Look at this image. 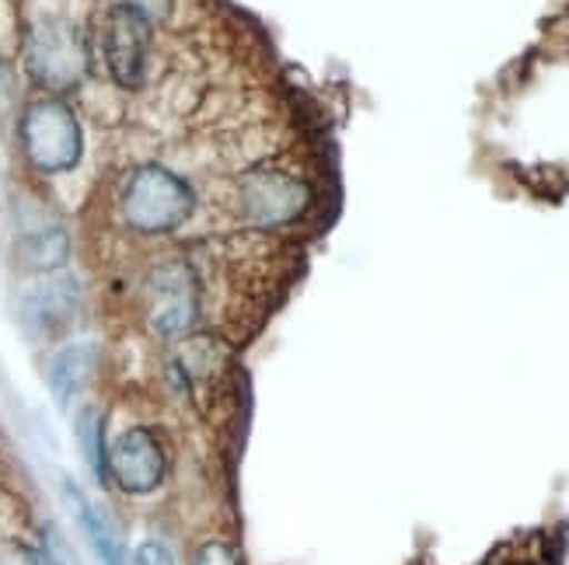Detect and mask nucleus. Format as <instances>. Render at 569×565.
Wrapping results in <instances>:
<instances>
[{
    "label": "nucleus",
    "mask_w": 569,
    "mask_h": 565,
    "mask_svg": "<svg viewBox=\"0 0 569 565\" xmlns=\"http://www.w3.org/2000/svg\"><path fill=\"white\" fill-rule=\"evenodd\" d=\"M196 195L189 182L161 164L137 168L122 189V224L137 234H171L192 216Z\"/></svg>",
    "instance_id": "1"
},
{
    "label": "nucleus",
    "mask_w": 569,
    "mask_h": 565,
    "mask_svg": "<svg viewBox=\"0 0 569 565\" xmlns=\"http://www.w3.org/2000/svg\"><path fill=\"white\" fill-rule=\"evenodd\" d=\"M81 122L57 98H39L21 115V151L42 175H60L81 161Z\"/></svg>",
    "instance_id": "2"
},
{
    "label": "nucleus",
    "mask_w": 569,
    "mask_h": 565,
    "mask_svg": "<svg viewBox=\"0 0 569 565\" xmlns=\"http://www.w3.org/2000/svg\"><path fill=\"white\" fill-rule=\"evenodd\" d=\"M238 195L241 216L252 228H287L301 220L311 203V189L290 171H249Z\"/></svg>",
    "instance_id": "3"
},
{
    "label": "nucleus",
    "mask_w": 569,
    "mask_h": 565,
    "mask_svg": "<svg viewBox=\"0 0 569 565\" xmlns=\"http://www.w3.org/2000/svg\"><path fill=\"white\" fill-rule=\"evenodd\" d=\"M151 14L133 4H116L106 14L102 29V53L112 81L119 88H140L147 78V57H151Z\"/></svg>",
    "instance_id": "4"
},
{
    "label": "nucleus",
    "mask_w": 569,
    "mask_h": 565,
    "mask_svg": "<svg viewBox=\"0 0 569 565\" xmlns=\"http://www.w3.org/2000/svg\"><path fill=\"white\" fill-rule=\"evenodd\" d=\"M88 49L70 21H42L29 39V70L49 91H67L81 81Z\"/></svg>",
    "instance_id": "5"
},
{
    "label": "nucleus",
    "mask_w": 569,
    "mask_h": 565,
    "mask_svg": "<svg viewBox=\"0 0 569 565\" xmlns=\"http://www.w3.org/2000/svg\"><path fill=\"white\" fill-rule=\"evenodd\" d=\"M151 325L176 339L186 335L200 317V276L186 259H168L151 273Z\"/></svg>",
    "instance_id": "6"
},
{
    "label": "nucleus",
    "mask_w": 569,
    "mask_h": 565,
    "mask_svg": "<svg viewBox=\"0 0 569 565\" xmlns=\"http://www.w3.org/2000/svg\"><path fill=\"white\" fill-rule=\"evenodd\" d=\"M109 475L119 482L122 493H130V496L154 493L164 478L161 440L147 426H133L127 433H119V440L109 447Z\"/></svg>",
    "instance_id": "7"
},
{
    "label": "nucleus",
    "mask_w": 569,
    "mask_h": 565,
    "mask_svg": "<svg viewBox=\"0 0 569 565\" xmlns=\"http://www.w3.org/2000/svg\"><path fill=\"white\" fill-rule=\"evenodd\" d=\"M60 488H63V500H67L70 513L78 517L81 531L88 534V542L94 545L98 558H102V565H127V555H122V542H119V534H116V527L109 524L106 513L98 509L70 478H67Z\"/></svg>",
    "instance_id": "8"
},
{
    "label": "nucleus",
    "mask_w": 569,
    "mask_h": 565,
    "mask_svg": "<svg viewBox=\"0 0 569 565\" xmlns=\"http://www.w3.org/2000/svg\"><path fill=\"white\" fill-rule=\"evenodd\" d=\"M94 371V346H67L53 366H49V387H53V398L60 408L70 405V398L91 381Z\"/></svg>",
    "instance_id": "9"
},
{
    "label": "nucleus",
    "mask_w": 569,
    "mask_h": 565,
    "mask_svg": "<svg viewBox=\"0 0 569 565\" xmlns=\"http://www.w3.org/2000/svg\"><path fill=\"white\" fill-rule=\"evenodd\" d=\"M67 252H70V241H67V231H60V228L39 231L21 241V262L29 269H39V273L60 269L67 262Z\"/></svg>",
    "instance_id": "10"
},
{
    "label": "nucleus",
    "mask_w": 569,
    "mask_h": 565,
    "mask_svg": "<svg viewBox=\"0 0 569 565\" xmlns=\"http://www.w3.org/2000/svg\"><path fill=\"white\" fill-rule=\"evenodd\" d=\"M78 440H81V451L88 468L94 472L98 482L109 478V451H106V426H102V412L94 405L81 408L78 415Z\"/></svg>",
    "instance_id": "11"
},
{
    "label": "nucleus",
    "mask_w": 569,
    "mask_h": 565,
    "mask_svg": "<svg viewBox=\"0 0 569 565\" xmlns=\"http://www.w3.org/2000/svg\"><path fill=\"white\" fill-rule=\"evenodd\" d=\"M42 555H46L49 565H84L78 558V552L70 548V542H67V537L57 527H46L42 531Z\"/></svg>",
    "instance_id": "12"
},
{
    "label": "nucleus",
    "mask_w": 569,
    "mask_h": 565,
    "mask_svg": "<svg viewBox=\"0 0 569 565\" xmlns=\"http://www.w3.org/2000/svg\"><path fill=\"white\" fill-rule=\"evenodd\" d=\"M196 565H241L238 552L224 542H210L200 548V555H196Z\"/></svg>",
    "instance_id": "13"
},
{
    "label": "nucleus",
    "mask_w": 569,
    "mask_h": 565,
    "mask_svg": "<svg viewBox=\"0 0 569 565\" xmlns=\"http://www.w3.org/2000/svg\"><path fill=\"white\" fill-rule=\"evenodd\" d=\"M130 565H176V558H171V552L158 542H143L137 552H133V562Z\"/></svg>",
    "instance_id": "14"
},
{
    "label": "nucleus",
    "mask_w": 569,
    "mask_h": 565,
    "mask_svg": "<svg viewBox=\"0 0 569 565\" xmlns=\"http://www.w3.org/2000/svg\"><path fill=\"white\" fill-rule=\"evenodd\" d=\"M0 565H49L42 552H32L24 545H8L4 552H0Z\"/></svg>",
    "instance_id": "15"
},
{
    "label": "nucleus",
    "mask_w": 569,
    "mask_h": 565,
    "mask_svg": "<svg viewBox=\"0 0 569 565\" xmlns=\"http://www.w3.org/2000/svg\"><path fill=\"white\" fill-rule=\"evenodd\" d=\"M127 4H133V8H140L143 14H151V11H164L168 8V0H127Z\"/></svg>",
    "instance_id": "16"
}]
</instances>
